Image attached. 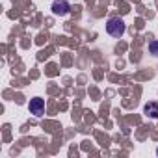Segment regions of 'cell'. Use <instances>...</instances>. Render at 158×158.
Masks as SVG:
<instances>
[{
  "label": "cell",
  "instance_id": "obj_1",
  "mask_svg": "<svg viewBox=\"0 0 158 158\" xmlns=\"http://www.w3.org/2000/svg\"><path fill=\"white\" fill-rule=\"evenodd\" d=\"M127 30V24L121 17H110L108 23H106V32L112 35V37H121Z\"/></svg>",
  "mask_w": 158,
  "mask_h": 158
},
{
  "label": "cell",
  "instance_id": "obj_3",
  "mask_svg": "<svg viewBox=\"0 0 158 158\" xmlns=\"http://www.w3.org/2000/svg\"><path fill=\"white\" fill-rule=\"evenodd\" d=\"M28 110H30V114H34L35 117H41V115L45 114V101L39 99V97L32 99V101L28 102Z\"/></svg>",
  "mask_w": 158,
  "mask_h": 158
},
{
  "label": "cell",
  "instance_id": "obj_5",
  "mask_svg": "<svg viewBox=\"0 0 158 158\" xmlns=\"http://www.w3.org/2000/svg\"><path fill=\"white\" fill-rule=\"evenodd\" d=\"M149 52H151L154 58H158V41H151V43H149Z\"/></svg>",
  "mask_w": 158,
  "mask_h": 158
},
{
  "label": "cell",
  "instance_id": "obj_6",
  "mask_svg": "<svg viewBox=\"0 0 158 158\" xmlns=\"http://www.w3.org/2000/svg\"><path fill=\"white\" fill-rule=\"evenodd\" d=\"M156 152H158V149H156Z\"/></svg>",
  "mask_w": 158,
  "mask_h": 158
},
{
  "label": "cell",
  "instance_id": "obj_4",
  "mask_svg": "<svg viewBox=\"0 0 158 158\" xmlns=\"http://www.w3.org/2000/svg\"><path fill=\"white\" fill-rule=\"evenodd\" d=\"M143 114L151 119H158V102H147L143 106Z\"/></svg>",
  "mask_w": 158,
  "mask_h": 158
},
{
  "label": "cell",
  "instance_id": "obj_2",
  "mask_svg": "<svg viewBox=\"0 0 158 158\" xmlns=\"http://www.w3.org/2000/svg\"><path fill=\"white\" fill-rule=\"evenodd\" d=\"M50 10H52V13H54L56 17H65V15H69L71 6H69L67 0H54Z\"/></svg>",
  "mask_w": 158,
  "mask_h": 158
}]
</instances>
